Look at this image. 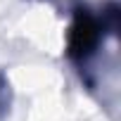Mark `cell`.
Masks as SVG:
<instances>
[{
  "label": "cell",
  "instance_id": "obj_1",
  "mask_svg": "<svg viewBox=\"0 0 121 121\" xmlns=\"http://www.w3.org/2000/svg\"><path fill=\"white\" fill-rule=\"evenodd\" d=\"M97 40V26L93 19L83 17L76 22L74 31H71V52L74 55H81V52H88Z\"/></svg>",
  "mask_w": 121,
  "mask_h": 121
}]
</instances>
